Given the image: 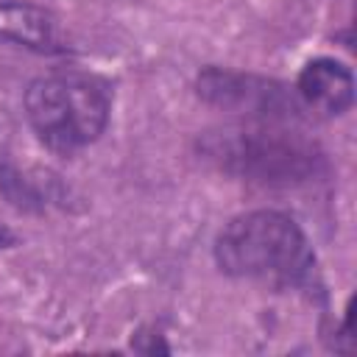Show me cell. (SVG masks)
<instances>
[{"label": "cell", "instance_id": "cell-1", "mask_svg": "<svg viewBox=\"0 0 357 357\" xmlns=\"http://www.w3.org/2000/svg\"><path fill=\"white\" fill-rule=\"evenodd\" d=\"M212 254L226 276L273 287H301L315 273V254L304 229L279 209H251L231 218L218 231Z\"/></svg>", "mask_w": 357, "mask_h": 357}, {"label": "cell", "instance_id": "cell-7", "mask_svg": "<svg viewBox=\"0 0 357 357\" xmlns=\"http://www.w3.org/2000/svg\"><path fill=\"white\" fill-rule=\"evenodd\" d=\"M6 245H14V237L6 229H0V248H6Z\"/></svg>", "mask_w": 357, "mask_h": 357}, {"label": "cell", "instance_id": "cell-4", "mask_svg": "<svg viewBox=\"0 0 357 357\" xmlns=\"http://www.w3.org/2000/svg\"><path fill=\"white\" fill-rule=\"evenodd\" d=\"M195 92L204 103L245 114L248 120H276L290 123L298 117V100L293 92L271 78L237 73L226 67H206L195 78Z\"/></svg>", "mask_w": 357, "mask_h": 357}, {"label": "cell", "instance_id": "cell-3", "mask_svg": "<svg viewBox=\"0 0 357 357\" xmlns=\"http://www.w3.org/2000/svg\"><path fill=\"white\" fill-rule=\"evenodd\" d=\"M198 148L220 170L259 184H298L324 167L321 148L276 120L206 131Z\"/></svg>", "mask_w": 357, "mask_h": 357}, {"label": "cell", "instance_id": "cell-5", "mask_svg": "<svg viewBox=\"0 0 357 357\" xmlns=\"http://www.w3.org/2000/svg\"><path fill=\"white\" fill-rule=\"evenodd\" d=\"M296 95L307 109L324 117H337L354 103V75L343 61L321 56L301 67Z\"/></svg>", "mask_w": 357, "mask_h": 357}, {"label": "cell", "instance_id": "cell-2", "mask_svg": "<svg viewBox=\"0 0 357 357\" xmlns=\"http://www.w3.org/2000/svg\"><path fill=\"white\" fill-rule=\"evenodd\" d=\"M25 114L45 148L70 156L92 145L109 126L112 89L100 75L56 70L25 89Z\"/></svg>", "mask_w": 357, "mask_h": 357}, {"label": "cell", "instance_id": "cell-6", "mask_svg": "<svg viewBox=\"0 0 357 357\" xmlns=\"http://www.w3.org/2000/svg\"><path fill=\"white\" fill-rule=\"evenodd\" d=\"M0 42L36 53H56L61 50L59 20L36 3L0 0Z\"/></svg>", "mask_w": 357, "mask_h": 357}]
</instances>
